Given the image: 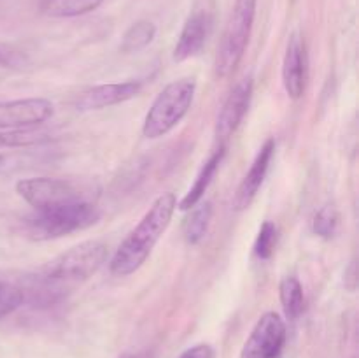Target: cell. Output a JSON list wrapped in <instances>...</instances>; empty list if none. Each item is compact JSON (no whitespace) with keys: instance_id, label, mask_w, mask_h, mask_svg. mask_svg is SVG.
<instances>
[{"instance_id":"cell-8","label":"cell","mask_w":359,"mask_h":358,"mask_svg":"<svg viewBox=\"0 0 359 358\" xmlns=\"http://www.w3.org/2000/svg\"><path fill=\"white\" fill-rule=\"evenodd\" d=\"M55 112L48 98L0 102V130H28L48 121Z\"/></svg>"},{"instance_id":"cell-11","label":"cell","mask_w":359,"mask_h":358,"mask_svg":"<svg viewBox=\"0 0 359 358\" xmlns=\"http://www.w3.org/2000/svg\"><path fill=\"white\" fill-rule=\"evenodd\" d=\"M273 153H276V140L269 139L263 144L262 150L258 151L256 158L252 160L251 167L245 172L237 192H235L233 200H231V206H233L235 211H245L251 206L255 197L258 195L259 188H262L263 181H265Z\"/></svg>"},{"instance_id":"cell-24","label":"cell","mask_w":359,"mask_h":358,"mask_svg":"<svg viewBox=\"0 0 359 358\" xmlns=\"http://www.w3.org/2000/svg\"><path fill=\"white\" fill-rule=\"evenodd\" d=\"M179 358H214V351L209 344H196L186 350Z\"/></svg>"},{"instance_id":"cell-10","label":"cell","mask_w":359,"mask_h":358,"mask_svg":"<svg viewBox=\"0 0 359 358\" xmlns=\"http://www.w3.org/2000/svg\"><path fill=\"white\" fill-rule=\"evenodd\" d=\"M140 90H142V83L133 79L123 81V83L98 84L83 91L76 98V109L77 111H98V109L112 107V105L132 100L140 93Z\"/></svg>"},{"instance_id":"cell-9","label":"cell","mask_w":359,"mask_h":358,"mask_svg":"<svg viewBox=\"0 0 359 358\" xmlns=\"http://www.w3.org/2000/svg\"><path fill=\"white\" fill-rule=\"evenodd\" d=\"M252 90H255V83H252V77L248 76L235 84L233 90L230 91L228 98L224 100L216 121V137L219 140V146L226 144V140L233 135L244 116L248 114Z\"/></svg>"},{"instance_id":"cell-17","label":"cell","mask_w":359,"mask_h":358,"mask_svg":"<svg viewBox=\"0 0 359 358\" xmlns=\"http://www.w3.org/2000/svg\"><path fill=\"white\" fill-rule=\"evenodd\" d=\"M184 221V227H182V234L188 244H198L207 234V228H209L210 218H212V204L210 202H198L196 204Z\"/></svg>"},{"instance_id":"cell-5","label":"cell","mask_w":359,"mask_h":358,"mask_svg":"<svg viewBox=\"0 0 359 358\" xmlns=\"http://www.w3.org/2000/svg\"><path fill=\"white\" fill-rule=\"evenodd\" d=\"M100 216V209L93 202L35 211L34 216L25 221V232L34 241H53L93 227Z\"/></svg>"},{"instance_id":"cell-21","label":"cell","mask_w":359,"mask_h":358,"mask_svg":"<svg viewBox=\"0 0 359 358\" xmlns=\"http://www.w3.org/2000/svg\"><path fill=\"white\" fill-rule=\"evenodd\" d=\"M337 227H339V214L333 206H325L316 213L314 221H312V230L316 235L323 239H330L335 235Z\"/></svg>"},{"instance_id":"cell-15","label":"cell","mask_w":359,"mask_h":358,"mask_svg":"<svg viewBox=\"0 0 359 358\" xmlns=\"http://www.w3.org/2000/svg\"><path fill=\"white\" fill-rule=\"evenodd\" d=\"M104 0H41L42 14L51 18H76L97 9Z\"/></svg>"},{"instance_id":"cell-14","label":"cell","mask_w":359,"mask_h":358,"mask_svg":"<svg viewBox=\"0 0 359 358\" xmlns=\"http://www.w3.org/2000/svg\"><path fill=\"white\" fill-rule=\"evenodd\" d=\"M224 151H226V146H219L212 153V157L203 164V167L200 168L198 175H196L195 183H193L191 188L188 190V193L184 195V199L179 202V209L181 211H189L196 206L198 202H202L203 195H205L207 188L212 183L214 175H216L217 168H219L221 161L224 158Z\"/></svg>"},{"instance_id":"cell-7","label":"cell","mask_w":359,"mask_h":358,"mask_svg":"<svg viewBox=\"0 0 359 358\" xmlns=\"http://www.w3.org/2000/svg\"><path fill=\"white\" fill-rule=\"evenodd\" d=\"M286 343V323L269 311L256 321L241 351V358H279Z\"/></svg>"},{"instance_id":"cell-3","label":"cell","mask_w":359,"mask_h":358,"mask_svg":"<svg viewBox=\"0 0 359 358\" xmlns=\"http://www.w3.org/2000/svg\"><path fill=\"white\" fill-rule=\"evenodd\" d=\"M16 192L35 211L56 209V207L97 204L100 188L93 183L79 179L28 178L16 183Z\"/></svg>"},{"instance_id":"cell-23","label":"cell","mask_w":359,"mask_h":358,"mask_svg":"<svg viewBox=\"0 0 359 358\" xmlns=\"http://www.w3.org/2000/svg\"><path fill=\"white\" fill-rule=\"evenodd\" d=\"M30 158L28 153H0V174L18 171Z\"/></svg>"},{"instance_id":"cell-1","label":"cell","mask_w":359,"mask_h":358,"mask_svg":"<svg viewBox=\"0 0 359 358\" xmlns=\"http://www.w3.org/2000/svg\"><path fill=\"white\" fill-rule=\"evenodd\" d=\"M107 244L100 241H86L74 246L39 270L34 277L37 293L46 302L62 298L97 274L107 260Z\"/></svg>"},{"instance_id":"cell-19","label":"cell","mask_w":359,"mask_h":358,"mask_svg":"<svg viewBox=\"0 0 359 358\" xmlns=\"http://www.w3.org/2000/svg\"><path fill=\"white\" fill-rule=\"evenodd\" d=\"M48 137L44 133L28 130H0V150H18V147H28L34 144H41Z\"/></svg>"},{"instance_id":"cell-2","label":"cell","mask_w":359,"mask_h":358,"mask_svg":"<svg viewBox=\"0 0 359 358\" xmlns=\"http://www.w3.org/2000/svg\"><path fill=\"white\" fill-rule=\"evenodd\" d=\"M175 207H177V199H175V193L172 192L161 193L151 204L139 225L126 235L125 241L116 249L114 256L109 263L111 272L114 276L126 277L144 265V262L149 258L151 251L158 244L161 235L167 232L172 216L175 213Z\"/></svg>"},{"instance_id":"cell-18","label":"cell","mask_w":359,"mask_h":358,"mask_svg":"<svg viewBox=\"0 0 359 358\" xmlns=\"http://www.w3.org/2000/svg\"><path fill=\"white\" fill-rule=\"evenodd\" d=\"M154 37H156V25L153 21H137L123 35L121 51L126 53V55L142 51L154 41Z\"/></svg>"},{"instance_id":"cell-16","label":"cell","mask_w":359,"mask_h":358,"mask_svg":"<svg viewBox=\"0 0 359 358\" xmlns=\"http://www.w3.org/2000/svg\"><path fill=\"white\" fill-rule=\"evenodd\" d=\"M280 304L287 319H298L305 311L304 288L294 276H286L279 284Z\"/></svg>"},{"instance_id":"cell-12","label":"cell","mask_w":359,"mask_h":358,"mask_svg":"<svg viewBox=\"0 0 359 358\" xmlns=\"http://www.w3.org/2000/svg\"><path fill=\"white\" fill-rule=\"evenodd\" d=\"M307 46L304 37L294 32L286 46V55L283 62V83L286 93L293 100L300 98L307 84Z\"/></svg>"},{"instance_id":"cell-25","label":"cell","mask_w":359,"mask_h":358,"mask_svg":"<svg viewBox=\"0 0 359 358\" xmlns=\"http://www.w3.org/2000/svg\"><path fill=\"white\" fill-rule=\"evenodd\" d=\"M121 358H147L146 354H123Z\"/></svg>"},{"instance_id":"cell-22","label":"cell","mask_w":359,"mask_h":358,"mask_svg":"<svg viewBox=\"0 0 359 358\" xmlns=\"http://www.w3.org/2000/svg\"><path fill=\"white\" fill-rule=\"evenodd\" d=\"M25 302V291L11 283L0 281V319L13 314Z\"/></svg>"},{"instance_id":"cell-4","label":"cell","mask_w":359,"mask_h":358,"mask_svg":"<svg viewBox=\"0 0 359 358\" xmlns=\"http://www.w3.org/2000/svg\"><path fill=\"white\" fill-rule=\"evenodd\" d=\"M195 91L196 83L193 77H182L167 84L154 98L153 105L144 118V137L158 139L174 130L191 109Z\"/></svg>"},{"instance_id":"cell-6","label":"cell","mask_w":359,"mask_h":358,"mask_svg":"<svg viewBox=\"0 0 359 358\" xmlns=\"http://www.w3.org/2000/svg\"><path fill=\"white\" fill-rule=\"evenodd\" d=\"M258 0H235L231 16L224 28L223 39L217 48L216 72L219 77H228L235 72L251 37Z\"/></svg>"},{"instance_id":"cell-13","label":"cell","mask_w":359,"mask_h":358,"mask_svg":"<svg viewBox=\"0 0 359 358\" xmlns=\"http://www.w3.org/2000/svg\"><path fill=\"white\" fill-rule=\"evenodd\" d=\"M210 18L205 11H196L186 20L177 44L174 48V62H184L198 55L209 35Z\"/></svg>"},{"instance_id":"cell-20","label":"cell","mask_w":359,"mask_h":358,"mask_svg":"<svg viewBox=\"0 0 359 358\" xmlns=\"http://www.w3.org/2000/svg\"><path fill=\"white\" fill-rule=\"evenodd\" d=\"M277 246V227L273 221H263L255 241V255L259 260H270Z\"/></svg>"}]
</instances>
